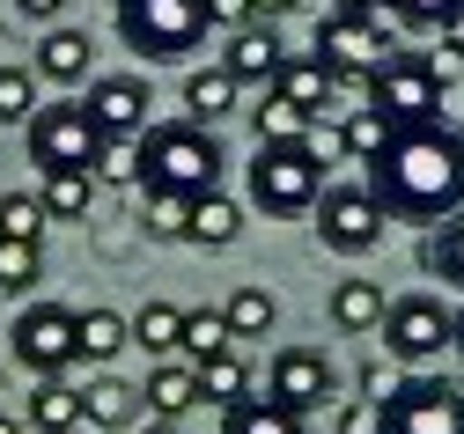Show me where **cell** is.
<instances>
[{"label":"cell","instance_id":"9","mask_svg":"<svg viewBox=\"0 0 464 434\" xmlns=\"http://www.w3.org/2000/svg\"><path fill=\"white\" fill-rule=\"evenodd\" d=\"M369 103L391 118L398 133H420V126H435V111H442V82L428 74V59H391V67L369 82Z\"/></svg>","mask_w":464,"mask_h":434},{"label":"cell","instance_id":"31","mask_svg":"<svg viewBox=\"0 0 464 434\" xmlns=\"http://www.w3.org/2000/svg\"><path fill=\"white\" fill-rule=\"evenodd\" d=\"M273 317H280V309H273L266 287H237V294H228V332H237V339H266Z\"/></svg>","mask_w":464,"mask_h":434},{"label":"cell","instance_id":"43","mask_svg":"<svg viewBox=\"0 0 464 434\" xmlns=\"http://www.w3.org/2000/svg\"><path fill=\"white\" fill-rule=\"evenodd\" d=\"M15 8H23L30 23H52V15H60V8H67V0H15Z\"/></svg>","mask_w":464,"mask_h":434},{"label":"cell","instance_id":"10","mask_svg":"<svg viewBox=\"0 0 464 434\" xmlns=\"http://www.w3.org/2000/svg\"><path fill=\"white\" fill-rule=\"evenodd\" d=\"M30 155H37L44 169H96L103 133L89 126L82 103H44V111L30 118Z\"/></svg>","mask_w":464,"mask_h":434},{"label":"cell","instance_id":"13","mask_svg":"<svg viewBox=\"0 0 464 434\" xmlns=\"http://www.w3.org/2000/svg\"><path fill=\"white\" fill-rule=\"evenodd\" d=\"M89 126L103 133V140H140L148 133V89L133 82V74H111V82H89Z\"/></svg>","mask_w":464,"mask_h":434},{"label":"cell","instance_id":"33","mask_svg":"<svg viewBox=\"0 0 464 434\" xmlns=\"http://www.w3.org/2000/svg\"><path fill=\"white\" fill-rule=\"evenodd\" d=\"M37 118V89L23 67H0V126H30Z\"/></svg>","mask_w":464,"mask_h":434},{"label":"cell","instance_id":"1","mask_svg":"<svg viewBox=\"0 0 464 434\" xmlns=\"http://www.w3.org/2000/svg\"><path fill=\"white\" fill-rule=\"evenodd\" d=\"M369 192L391 221H450L464 207V133L420 126L369 162Z\"/></svg>","mask_w":464,"mask_h":434},{"label":"cell","instance_id":"3","mask_svg":"<svg viewBox=\"0 0 464 434\" xmlns=\"http://www.w3.org/2000/svg\"><path fill=\"white\" fill-rule=\"evenodd\" d=\"M251 199L266 214H310L324 199V155L310 140H258L251 162Z\"/></svg>","mask_w":464,"mask_h":434},{"label":"cell","instance_id":"15","mask_svg":"<svg viewBox=\"0 0 464 434\" xmlns=\"http://www.w3.org/2000/svg\"><path fill=\"white\" fill-rule=\"evenodd\" d=\"M237 74H228V67H199L192 82H185V118H192V126H214V118H228V111H237Z\"/></svg>","mask_w":464,"mask_h":434},{"label":"cell","instance_id":"32","mask_svg":"<svg viewBox=\"0 0 464 434\" xmlns=\"http://www.w3.org/2000/svg\"><path fill=\"white\" fill-rule=\"evenodd\" d=\"M44 199H30V192H8V199H0V236H8V243H37L44 236Z\"/></svg>","mask_w":464,"mask_h":434},{"label":"cell","instance_id":"28","mask_svg":"<svg viewBox=\"0 0 464 434\" xmlns=\"http://www.w3.org/2000/svg\"><path fill=\"white\" fill-rule=\"evenodd\" d=\"M228 346H237V332H228V309H185V353H192V368L214 361V353H228Z\"/></svg>","mask_w":464,"mask_h":434},{"label":"cell","instance_id":"18","mask_svg":"<svg viewBox=\"0 0 464 434\" xmlns=\"http://www.w3.org/2000/svg\"><path fill=\"white\" fill-rule=\"evenodd\" d=\"M273 89H280V96H287V103H303V111H310V118H317V111H324V103H332V89H339V82H332V74H324V59H317V52H310V59H287V67H280V74H273Z\"/></svg>","mask_w":464,"mask_h":434},{"label":"cell","instance_id":"40","mask_svg":"<svg viewBox=\"0 0 464 434\" xmlns=\"http://www.w3.org/2000/svg\"><path fill=\"white\" fill-rule=\"evenodd\" d=\"M420 59H428V74H435L442 89H450V82H464V52H457V44H435V52H420Z\"/></svg>","mask_w":464,"mask_h":434},{"label":"cell","instance_id":"34","mask_svg":"<svg viewBox=\"0 0 464 434\" xmlns=\"http://www.w3.org/2000/svg\"><path fill=\"white\" fill-rule=\"evenodd\" d=\"M428 265H435L442 280H457V287H464V214H450V221H442V236L428 243Z\"/></svg>","mask_w":464,"mask_h":434},{"label":"cell","instance_id":"48","mask_svg":"<svg viewBox=\"0 0 464 434\" xmlns=\"http://www.w3.org/2000/svg\"><path fill=\"white\" fill-rule=\"evenodd\" d=\"M0 434H23V420H8V412H0Z\"/></svg>","mask_w":464,"mask_h":434},{"label":"cell","instance_id":"47","mask_svg":"<svg viewBox=\"0 0 464 434\" xmlns=\"http://www.w3.org/2000/svg\"><path fill=\"white\" fill-rule=\"evenodd\" d=\"M295 8H310V15H317V23H324V15H332V8H339V0H295Z\"/></svg>","mask_w":464,"mask_h":434},{"label":"cell","instance_id":"38","mask_svg":"<svg viewBox=\"0 0 464 434\" xmlns=\"http://www.w3.org/2000/svg\"><path fill=\"white\" fill-rule=\"evenodd\" d=\"M37 280V243H8L0 236V287H30Z\"/></svg>","mask_w":464,"mask_h":434},{"label":"cell","instance_id":"41","mask_svg":"<svg viewBox=\"0 0 464 434\" xmlns=\"http://www.w3.org/2000/svg\"><path fill=\"white\" fill-rule=\"evenodd\" d=\"M391 391H398V383H391V368H383V361H369V368H362V398H376V405H383Z\"/></svg>","mask_w":464,"mask_h":434},{"label":"cell","instance_id":"37","mask_svg":"<svg viewBox=\"0 0 464 434\" xmlns=\"http://www.w3.org/2000/svg\"><path fill=\"white\" fill-rule=\"evenodd\" d=\"M457 8H464V0H391V15H398V23H413V30H442Z\"/></svg>","mask_w":464,"mask_h":434},{"label":"cell","instance_id":"45","mask_svg":"<svg viewBox=\"0 0 464 434\" xmlns=\"http://www.w3.org/2000/svg\"><path fill=\"white\" fill-rule=\"evenodd\" d=\"M442 44H457V52H464V8H457V15L442 23Z\"/></svg>","mask_w":464,"mask_h":434},{"label":"cell","instance_id":"30","mask_svg":"<svg viewBox=\"0 0 464 434\" xmlns=\"http://www.w3.org/2000/svg\"><path fill=\"white\" fill-rule=\"evenodd\" d=\"M133 346H148V353H169V346H185V309H169V302H148L140 317H133Z\"/></svg>","mask_w":464,"mask_h":434},{"label":"cell","instance_id":"23","mask_svg":"<svg viewBox=\"0 0 464 434\" xmlns=\"http://www.w3.org/2000/svg\"><path fill=\"white\" fill-rule=\"evenodd\" d=\"M82 412H89V427H133L140 391H133V383H119V376H96V383L82 391Z\"/></svg>","mask_w":464,"mask_h":434},{"label":"cell","instance_id":"39","mask_svg":"<svg viewBox=\"0 0 464 434\" xmlns=\"http://www.w3.org/2000/svg\"><path fill=\"white\" fill-rule=\"evenodd\" d=\"M339 434H391V427H383V405H376V398L346 405V412H339Z\"/></svg>","mask_w":464,"mask_h":434},{"label":"cell","instance_id":"22","mask_svg":"<svg viewBox=\"0 0 464 434\" xmlns=\"http://www.w3.org/2000/svg\"><path fill=\"white\" fill-rule=\"evenodd\" d=\"M237 228H244V207L237 199H228V192H199L192 199V243H214V251H221V243H237Z\"/></svg>","mask_w":464,"mask_h":434},{"label":"cell","instance_id":"14","mask_svg":"<svg viewBox=\"0 0 464 434\" xmlns=\"http://www.w3.org/2000/svg\"><path fill=\"white\" fill-rule=\"evenodd\" d=\"M140 398H148V412H155L162 427H178L192 405H207V398H199V368H178V361H169V368H155Z\"/></svg>","mask_w":464,"mask_h":434},{"label":"cell","instance_id":"35","mask_svg":"<svg viewBox=\"0 0 464 434\" xmlns=\"http://www.w3.org/2000/svg\"><path fill=\"white\" fill-rule=\"evenodd\" d=\"M96 184H140V140H103Z\"/></svg>","mask_w":464,"mask_h":434},{"label":"cell","instance_id":"11","mask_svg":"<svg viewBox=\"0 0 464 434\" xmlns=\"http://www.w3.org/2000/svg\"><path fill=\"white\" fill-rule=\"evenodd\" d=\"M383 346L398 361H435L442 346H457V317L435 302V294H405L383 309Z\"/></svg>","mask_w":464,"mask_h":434},{"label":"cell","instance_id":"27","mask_svg":"<svg viewBox=\"0 0 464 434\" xmlns=\"http://www.w3.org/2000/svg\"><path fill=\"white\" fill-rule=\"evenodd\" d=\"M199 398H214L221 412L251 398V376H244V361H237V346H228V353H214V361H199Z\"/></svg>","mask_w":464,"mask_h":434},{"label":"cell","instance_id":"20","mask_svg":"<svg viewBox=\"0 0 464 434\" xmlns=\"http://www.w3.org/2000/svg\"><path fill=\"white\" fill-rule=\"evenodd\" d=\"M96 207V169H44V214L52 221H82Z\"/></svg>","mask_w":464,"mask_h":434},{"label":"cell","instance_id":"25","mask_svg":"<svg viewBox=\"0 0 464 434\" xmlns=\"http://www.w3.org/2000/svg\"><path fill=\"white\" fill-rule=\"evenodd\" d=\"M221 67L237 74V82H273V74L287 67V59H280V44H273L266 30H244L237 44H228V59H221Z\"/></svg>","mask_w":464,"mask_h":434},{"label":"cell","instance_id":"42","mask_svg":"<svg viewBox=\"0 0 464 434\" xmlns=\"http://www.w3.org/2000/svg\"><path fill=\"white\" fill-rule=\"evenodd\" d=\"M207 23H228V30L251 23V0H207Z\"/></svg>","mask_w":464,"mask_h":434},{"label":"cell","instance_id":"12","mask_svg":"<svg viewBox=\"0 0 464 434\" xmlns=\"http://www.w3.org/2000/svg\"><path fill=\"white\" fill-rule=\"evenodd\" d=\"M332 383H339V376H332V361H324L317 346H280V353H273V391H266V398H280L287 412H317V405L332 398Z\"/></svg>","mask_w":464,"mask_h":434},{"label":"cell","instance_id":"6","mask_svg":"<svg viewBox=\"0 0 464 434\" xmlns=\"http://www.w3.org/2000/svg\"><path fill=\"white\" fill-rule=\"evenodd\" d=\"M383 427L391 434H464V383L442 376H413L383 398Z\"/></svg>","mask_w":464,"mask_h":434},{"label":"cell","instance_id":"29","mask_svg":"<svg viewBox=\"0 0 464 434\" xmlns=\"http://www.w3.org/2000/svg\"><path fill=\"white\" fill-rule=\"evenodd\" d=\"M251 118H258V140H303V133H310V111L287 103L280 89H266V96L251 103Z\"/></svg>","mask_w":464,"mask_h":434},{"label":"cell","instance_id":"36","mask_svg":"<svg viewBox=\"0 0 464 434\" xmlns=\"http://www.w3.org/2000/svg\"><path fill=\"white\" fill-rule=\"evenodd\" d=\"M192 228V199L178 192H148V236H185Z\"/></svg>","mask_w":464,"mask_h":434},{"label":"cell","instance_id":"19","mask_svg":"<svg viewBox=\"0 0 464 434\" xmlns=\"http://www.w3.org/2000/svg\"><path fill=\"white\" fill-rule=\"evenodd\" d=\"M221 434H303V412H287L280 398H244L221 412Z\"/></svg>","mask_w":464,"mask_h":434},{"label":"cell","instance_id":"8","mask_svg":"<svg viewBox=\"0 0 464 434\" xmlns=\"http://www.w3.org/2000/svg\"><path fill=\"white\" fill-rule=\"evenodd\" d=\"M317 236H324V251H339V258H362V251H376L383 243V207H376V192L369 184H339V192H324L317 207Z\"/></svg>","mask_w":464,"mask_h":434},{"label":"cell","instance_id":"49","mask_svg":"<svg viewBox=\"0 0 464 434\" xmlns=\"http://www.w3.org/2000/svg\"><path fill=\"white\" fill-rule=\"evenodd\" d=\"M457 361H464V317H457Z\"/></svg>","mask_w":464,"mask_h":434},{"label":"cell","instance_id":"44","mask_svg":"<svg viewBox=\"0 0 464 434\" xmlns=\"http://www.w3.org/2000/svg\"><path fill=\"white\" fill-rule=\"evenodd\" d=\"M339 8H346V15H369V23H376V15L391 8V0H339Z\"/></svg>","mask_w":464,"mask_h":434},{"label":"cell","instance_id":"17","mask_svg":"<svg viewBox=\"0 0 464 434\" xmlns=\"http://www.w3.org/2000/svg\"><path fill=\"white\" fill-rule=\"evenodd\" d=\"M383 309H391V302H383L376 280H339V287H332V324H339V332H376Z\"/></svg>","mask_w":464,"mask_h":434},{"label":"cell","instance_id":"26","mask_svg":"<svg viewBox=\"0 0 464 434\" xmlns=\"http://www.w3.org/2000/svg\"><path fill=\"white\" fill-rule=\"evenodd\" d=\"M74 332H82V361H111L133 339V324L119 317V309H74Z\"/></svg>","mask_w":464,"mask_h":434},{"label":"cell","instance_id":"7","mask_svg":"<svg viewBox=\"0 0 464 434\" xmlns=\"http://www.w3.org/2000/svg\"><path fill=\"white\" fill-rule=\"evenodd\" d=\"M8 339H15V361L30 368V376H67V368L82 361L74 309H60V302H37V309H23Z\"/></svg>","mask_w":464,"mask_h":434},{"label":"cell","instance_id":"50","mask_svg":"<svg viewBox=\"0 0 464 434\" xmlns=\"http://www.w3.org/2000/svg\"><path fill=\"white\" fill-rule=\"evenodd\" d=\"M148 434H178V427H148Z\"/></svg>","mask_w":464,"mask_h":434},{"label":"cell","instance_id":"21","mask_svg":"<svg viewBox=\"0 0 464 434\" xmlns=\"http://www.w3.org/2000/svg\"><path fill=\"white\" fill-rule=\"evenodd\" d=\"M391 140H398V126H391L376 103H354V111H346V126H339V148L354 155V162H376Z\"/></svg>","mask_w":464,"mask_h":434},{"label":"cell","instance_id":"5","mask_svg":"<svg viewBox=\"0 0 464 434\" xmlns=\"http://www.w3.org/2000/svg\"><path fill=\"white\" fill-rule=\"evenodd\" d=\"M317 59H324L332 82H362V89H369V82L391 67V44H383V30H376L369 15L332 8V15L317 23Z\"/></svg>","mask_w":464,"mask_h":434},{"label":"cell","instance_id":"16","mask_svg":"<svg viewBox=\"0 0 464 434\" xmlns=\"http://www.w3.org/2000/svg\"><path fill=\"white\" fill-rule=\"evenodd\" d=\"M89 412H82V391L74 383H60V376H44L37 391H30V427L37 434H74Z\"/></svg>","mask_w":464,"mask_h":434},{"label":"cell","instance_id":"2","mask_svg":"<svg viewBox=\"0 0 464 434\" xmlns=\"http://www.w3.org/2000/svg\"><path fill=\"white\" fill-rule=\"evenodd\" d=\"M221 148L207 126H148L140 133V192H178V199H199V192H221Z\"/></svg>","mask_w":464,"mask_h":434},{"label":"cell","instance_id":"46","mask_svg":"<svg viewBox=\"0 0 464 434\" xmlns=\"http://www.w3.org/2000/svg\"><path fill=\"white\" fill-rule=\"evenodd\" d=\"M280 8H295V0H251V15H280Z\"/></svg>","mask_w":464,"mask_h":434},{"label":"cell","instance_id":"24","mask_svg":"<svg viewBox=\"0 0 464 434\" xmlns=\"http://www.w3.org/2000/svg\"><path fill=\"white\" fill-rule=\"evenodd\" d=\"M89 52H96V44H89L82 30H52V37L37 44V74H44V82H82V74H89Z\"/></svg>","mask_w":464,"mask_h":434},{"label":"cell","instance_id":"4","mask_svg":"<svg viewBox=\"0 0 464 434\" xmlns=\"http://www.w3.org/2000/svg\"><path fill=\"white\" fill-rule=\"evenodd\" d=\"M119 37L140 59H185L207 37V0H119Z\"/></svg>","mask_w":464,"mask_h":434}]
</instances>
